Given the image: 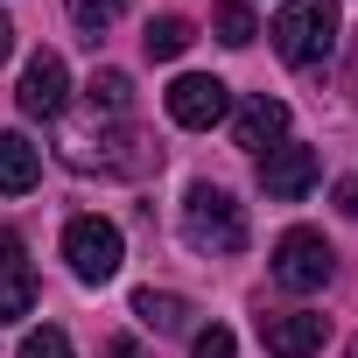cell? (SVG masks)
I'll return each instance as SVG.
<instances>
[{"instance_id":"obj_17","label":"cell","mask_w":358,"mask_h":358,"mask_svg":"<svg viewBox=\"0 0 358 358\" xmlns=\"http://www.w3.org/2000/svg\"><path fill=\"white\" fill-rule=\"evenodd\" d=\"M22 358H78V351H71V337H64L57 323H43V330L22 337Z\"/></svg>"},{"instance_id":"obj_7","label":"cell","mask_w":358,"mask_h":358,"mask_svg":"<svg viewBox=\"0 0 358 358\" xmlns=\"http://www.w3.org/2000/svg\"><path fill=\"white\" fill-rule=\"evenodd\" d=\"M323 316H309V309H274V316H260V344H267V358H316L323 351Z\"/></svg>"},{"instance_id":"obj_2","label":"cell","mask_w":358,"mask_h":358,"mask_svg":"<svg viewBox=\"0 0 358 358\" xmlns=\"http://www.w3.org/2000/svg\"><path fill=\"white\" fill-rule=\"evenodd\" d=\"M337 0H288V8L274 15V50H281V64H295V71H309V64H323L330 50H337Z\"/></svg>"},{"instance_id":"obj_22","label":"cell","mask_w":358,"mask_h":358,"mask_svg":"<svg viewBox=\"0 0 358 358\" xmlns=\"http://www.w3.org/2000/svg\"><path fill=\"white\" fill-rule=\"evenodd\" d=\"M351 358H358V344H351Z\"/></svg>"},{"instance_id":"obj_14","label":"cell","mask_w":358,"mask_h":358,"mask_svg":"<svg viewBox=\"0 0 358 358\" xmlns=\"http://www.w3.org/2000/svg\"><path fill=\"white\" fill-rule=\"evenodd\" d=\"M190 36H197V29H190L183 15H155L141 43H148V57H162V64H169V57H183V50H190Z\"/></svg>"},{"instance_id":"obj_10","label":"cell","mask_w":358,"mask_h":358,"mask_svg":"<svg viewBox=\"0 0 358 358\" xmlns=\"http://www.w3.org/2000/svg\"><path fill=\"white\" fill-rule=\"evenodd\" d=\"M281 134H288V106L281 99H246L239 113H232V141L239 148H253V155H267V148H281Z\"/></svg>"},{"instance_id":"obj_11","label":"cell","mask_w":358,"mask_h":358,"mask_svg":"<svg viewBox=\"0 0 358 358\" xmlns=\"http://www.w3.org/2000/svg\"><path fill=\"white\" fill-rule=\"evenodd\" d=\"M36 183H43V155H36L22 134H0V190L22 197V190H36Z\"/></svg>"},{"instance_id":"obj_6","label":"cell","mask_w":358,"mask_h":358,"mask_svg":"<svg viewBox=\"0 0 358 358\" xmlns=\"http://www.w3.org/2000/svg\"><path fill=\"white\" fill-rule=\"evenodd\" d=\"M260 190H267L274 204L309 197V190H316V148H295V141L267 148V155H260Z\"/></svg>"},{"instance_id":"obj_9","label":"cell","mask_w":358,"mask_h":358,"mask_svg":"<svg viewBox=\"0 0 358 358\" xmlns=\"http://www.w3.org/2000/svg\"><path fill=\"white\" fill-rule=\"evenodd\" d=\"M36 309V274H29V253L15 232H0V323H22Z\"/></svg>"},{"instance_id":"obj_12","label":"cell","mask_w":358,"mask_h":358,"mask_svg":"<svg viewBox=\"0 0 358 358\" xmlns=\"http://www.w3.org/2000/svg\"><path fill=\"white\" fill-rule=\"evenodd\" d=\"M134 316H141V330H190V302L183 295H169V288H141L134 295Z\"/></svg>"},{"instance_id":"obj_8","label":"cell","mask_w":358,"mask_h":358,"mask_svg":"<svg viewBox=\"0 0 358 358\" xmlns=\"http://www.w3.org/2000/svg\"><path fill=\"white\" fill-rule=\"evenodd\" d=\"M64 99H71L64 57H57V50H36V57H29V71H22V113H29V120H57V113H64Z\"/></svg>"},{"instance_id":"obj_13","label":"cell","mask_w":358,"mask_h":358,"mask_svg":"<svg viewBox=\"0 0 358 358\" xmlns=\"http://www.w3.org/2000/svg\"><path fill=\"white\" fill-rule=\"evenodd\" d=\"M85 92H92V113H106V120H127V106H134V78H127V71H113V64H106V71H92V85H85Z\"/></svg>"},{"instance_id":"obj_16","label":"cell","mask_w":358,"mask_h":358,"mask_svg":"<svg viewBox=\"0 0 358 358\" xmlns=\"http://www.w3.org/2000/svg\"><path fill=\"white\" fill-rule=\"evenodd\" d=\"M64 8H71V22H78V29L99 43V36H106L120 15H127V0H64Z\"/></svg>"},{"instance_id":"obj_21","label":"cell","mask_w":358,"mask_h":358,"mask_svg":"<svg viewBox=\"0 0 358 358\" xmlns=\"http://www.w3.org/2000/svg\"><path fill=\"white\" fill-rule=\"evenodd\" d=\"M106 358H148V351H141L134 337H113V344H106Z\"/></svg>"},{"instance_id":"obj_19","label":"cell","mask_w":358,"mask_h":358,"mask_svg":"<svg viewBox=\"0 0 358 358\" xmlns=\"http://www.w3.org/2000/svg\"><path fill=\"white\" fill-rule=\"evenodd\" d=\"M8 57H15V15L0 8V64H8Z\"/></svg>"},{"instance_id":"obj_20","label":"cell","mask_w":358,"mask_h":358,"mask_svg":"<svg viewBox=\"0 0 358 358\" xmlns=\"http://www.w3.org/2000/svg\"><path fill=\"white\" fill-rule=\"evenodd\" d=\"M337 211H344V218H358V183H337Z\"/></svg>"},{"instance_id":"obj_15","label":"cell","mask_w":358,"mask_h":358,"mask_svg":"<svg viewBox=\"0 0 358 358\" xmlns=\"http://www.w3.org/2000/svg\"><path fill=\"white\" fill-rule=\"evenodd\" d=\"M218 43H232V50H246L253 36H260V22H253V8H246V0H218Z\"/></svg>"},{"instance_id":"obj_4","label":"cell","mask_w":358,"mask_h":358,"mask_svg":"<svg viewBox=\"0 0 358 358\" xmlns=\"http://www.w3.org/2000/svg\"><path fill=\"white\" fill-rule=\"evenodd\" d=\"M330 239L323 232H309V225H295V232H281V246H274V281L288 288V295H309V288H323L330 281Z\"/></svg>"},{"instance_id":"obj_3","label":"cell","mask_w":358,"mask_h":358,"mask_svg":"<svg viewBox=\"0 0 358 358\" xmlns=\"http://www.w3.org/2000/svg\"><path fill=\"white\" fill-rule=\"evenodd\" d=\"M64 260H71V274H78V281H113V274H120V260H127L120 225H113V218H99V211L71 218V225H64Z\"/></svg>"},{"instance_id":"obj_18","label":"cell","mask_w":358,"mask_h":358,"mask_svg":"<svg viewBox=\"0 0 358 358\" xmlns=\"http://www.w3.org/2000/svg\"><path fill=\"white\" fill-rule=\"evenodd\" d=\"M190 358H239V344H232L225 323H211V330H197V351H190Z\"/></svg>"},{"instance_id":"obj_1","label":"cell","mask_w":358,"mask_h":358,"mask_svg":"<svg viewBox=\"0 0 358 358\" xmlns=\"http://www.w3.org/2000/svg\"><path fill=\"white\" fill-rule=\"evenodd\" d=\"M183 239H190V253H211V260L239 253V246H246V211L232 204V190L197 183V190L183 197Z\"/></svg>"},{"instance_id":"obj_5","label":"cell","mask_w":358,"mask_h":358,"mask_svg":"<svg viewBox=\"0 0 358 358\" xmlns=\"http://www.w3.org/2000/svg\"><path fill=\"white\" fill-rule=\"evenodd\" d=\"M225 113H232V92H225L218 78H204V71H190V78L169 85V120H176V127L204 134V127H218Z\"/></svg>"}]
</instances>
